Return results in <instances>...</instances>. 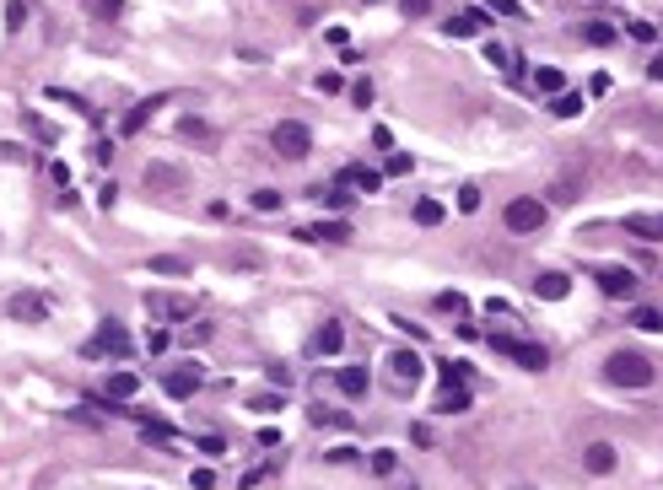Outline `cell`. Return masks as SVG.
I'll return each mask as SVG.
<instances>
[{
  "mask_svg": "<svg viewBox=\"0 0 663 490\" xmlns=\"http://www.w3.org/2000/svg\"><path fill=\"white\" fill-rule=\"evenodd\" d=\"M652 361L642 350H610L604 355V382H615V388H652Z\"/></svg>",
  "mask_w": 663,
  "mask_h": 490,
  "instance_id": "6da1fadb",
  "label": "cell"
},
{
  "mask_svg": "<svg viewBox=\"0 0 663 490\" xmlns=\"http://www.w3.org/2000/svg\"><path fill=\"white\" fill-rule=\"evenodd\" d=\"M545 216H550V205H545L540 194H518V199H507V210H502L507 232H518V237L540 232V226H545Z\"/></svg>",
  "mask_w": 663,
  "mask_h": 490,
  "instance_id": "7a4b0ae2",
  "label": "cell"
},
{
  "mask_svg": "<svg viewBox=\"0 0 663 490\" xmlns=\"http://www.w3.org/2000/svg\"><path fill=\"white\" fill-rule=\"evenodd\" d=\"M270 146L281 151L286 162H302L307 151H313V130H307L302 119H281V124L270 130Z\"/></svg>",
  "mask_w": 663,
  "mask_h": 490,
  "instance_id": "3957f363",
  "label": "cell"
},
{
  "mask_svg": "<svg viewBox=\"0 0 663 490\" xmlns=\"http://www.w3.org/2000/svg\"><path fill=\"white\" fill-rule=\"evenodd\" d=\"M130 350H135V340H130V329H124L119 318H103L98 340L81 345V355H130Z\"/></svg>",
  "mask_w": 663,
  "mask_h": 490,
  "instance_id": "277c9868",
  "label": "cell"
},
{
  "mask_svg": "<svg viewBox=\"0 0 663 490\" xmlns=\"http://www.w3.org/2000/svg\"><path fill=\"white\" fill-rule=\"evenodd\" d=\"M593 281H599V291L615 296V302H631V296H637V275H631L626 264H593Z\"/></svg>",
  "mask_w": 663,
  "mask_h": 490,
  "instance_id": "5b68a950",
  "label": "cell"
},
{
  "mask_svg": "<svg viewBox=\"0 0 663 490\" xmlns=\"http://www.w3.org/2000/svg\"><path fill=\"white\" fill-rule=\"evenodd\" d=\"M6 313H11L16 323H43L49 318V296L43 291H11L6 296Z\"/></svg>",
  "mask_w": 663,
  "mask_h": 490,
  "instance_id": "8992f818",
  "label": "cell"
},
{
  "mask_svg": "<svg viewBox=\"0 0 663 490\" xmlns=\"http://www.w3.org/2000/svg\"><path fill=\"white\" fill-rule=\"evenodd\" d=\"M140 184H146L151 194H184V189H189V172L184 167H168V162H151Z\"/></svg>",
  "mask_w": 663,
  "mask_h": 490,
  "instance_id": "52a82bcc",
  "label": "cell"
},
{
  "mask_svg": "<svg viewBox=\"0 0 663 490\" xmlns=\"http://www.w3.org/2000/svg\"><path fill=\"white\" fill-rule=\"evenodd\" d=\"M200 377H205V372L184 361V367H173L168 377H162V393H168V399H195V393H200Z\"/></svg>",
  "mask_w": 663,
  "mask_h": 490,
  "instance_id": "ba28073f",
  "label": "cell"
},
{
  "mask_svg": "<svg viewBox=\"0 0 663 490\" xmlns=\"http://www.w3.org/2000/svg\"><path fill=\"white\" fill-rule=\"evenodd\" d=\"M389 372L410 388V382H421V377H426V361H421L416 350H394V355H389Z\"/></svg>",
  "mask_w": 663,
  "mask_h": 490,
  "instance_id": "9c48e42d",
  "label": "cell"
},
{
  "mask_svg": "<svg viewBox=\"0 0 663 490\" xmlns=\"http://www.w3.org/2000/svg\"><path fill=\"white\" fill-rule=\"evenodd\" d=\"M615 464H620V453H615L610 442H588L582 447V469L588 474H615Z\"/></svg>",
  "mask_w": 663,
  "mask_h": 490,
  "instance_id": "30bf717a",
  "label": "cell"
},
{
  "mask_svg": "<svg viewBox=\"0 0 663 490\" xmlns=\"http://www.w3.org/2000/svg\"><path fill=\"white\" fill-rule=\"evenodd\" d=\"M302 243H351V226L345 221H319V226H297Z\"/></svg>",
  "mask_w": 663,
  "mask_h": 490,
  "instance_id": "8fae6325",
  "label": "cell"
},
{
  "mask_svg": "<svg viewBox=\"0 0 663 490\" xmlns=\"http://www.w3.org/2000/svg\"><path fill=\"white\" fill-rule=\"evenodd\" d=\"M307 350H313V355H340L345 350V329H340V323H319V329H313V345H307Z\"/></svg>",
  "mask_w": 663,
  "mask_h": 490,
  "instance_id": "7c38bea8",
  "label": "cell"
},
{
  "mask_svg": "<svg viewBox=\"0 0 663 490\" xmlns=\"http://www.w3.org/2000/svg\"><path fill=\"white\" fill-rule=\"evenodd\" d=\"M631 237H647V243H663V210H642V216H626Z\"/></svg>",
  "mask_w": 663,
  "mask_h": 490,
  "instance_id": "4fadbf2b",
  "label": "cell"
},
{
  "mask_svg": "<svg viewBox=\"0 0 663 490\" xmlns=\"http://www.w3.org/2000/svg\"><path fill=\"white\" fill-rule=\"evenodd\" d=\"M566 291H572V275L566 270H545L540 281H534V296H540V302H561Z\"/></svg>",
  "mask_w": 663,
  "mask_h": 490,
  "instance_id": "5bb4252c",
  "label": "cell"
},
{
  "mask_svg": "<svg viewBox=\"0 0 663 490\" xmlns=\"http://www.w3.org/2000/svg\"><path fill=\"white\" fill-rule=\"evenodd\" d=\"M340 189H361V194H378V189H383V172H378V167H345V172H340Z\"/></svg>",
  "mask_w": 663,
  "mask_h": 490,
  "instance_id": "9a60e30c",
  "label": "cell"
},
{
  "mask_svg": "<svg viewBox=\"0 0 663 490\" xmlns=\"http://www.w3.org/2000/svg\"><path fill=\"white\" fill-rule=\"evenodd\" d=\"M485 22H491L485 11H458V16H448V22H442V33H453V38H475Z\"/></svg>",
  "mask_w": 663,
  "mask_h": 490,
  "instance_id": "2e32d148",
  "label": "cell"
},
{
  "mask_svg": "<svg viewBox=\"0 0 663 490\" xmlns=\"http://www.w3.org/2000/svg\"><path fill=\"white\" fill-rule=\"evenodd\" d=\"M513 361H518V367H528V372H545V367H550V350H545V345H534V340H518Z\"/></svg>",
  "mask_w": 663,
  "mask_h": 490,
  "instance_id": "e0dca14e",
  "label": "cell"
},
{
  "mask_svg": "<svg viewBox=\"0 0 663 490\" xmlns=\"http://www.w3.org/2000/svg\"><path fill=\"white\" fill-rule=\"evenodd\" d=\"M534 92H540V98L566 92V71H561V65H540V71H534Z\"/></svg>",
  "mask_w": 663,
  "mask_h": 490,
  "instance_id": "ac0fdd59",
  "label": "cell"
},
{
  "mask_svg": "<svg viewBox=\"0 0 663 490\" xmlns=\"http://www.w3.org/2000/svg\"><path fill=\"white\" fill-rule=\"evenodd\" d=\"M103 388H108V399H113V405H124V399H135L140 377H135V372H113V377L103 382Z\"/></svg>",
  "mask_w": 663,
  "mask_h": 490,
  "instance_id": "d6986e66",
  "label": "cell"
},
{
  "mask_svg": "<svg viewBox=\"0 0 663 490\" xmlns=\"http://www.w3.org/2000/svg\"><path fill=\"white\" fill-rule=\"evenodd\" d=\"M334 388H340L345 399H361V393H367V372H361V367H345V372H334Z\"/></svg>",
  "mask_w": 663,
  "mask_h": 490,
  "instance_id": "ffe728a7",
  "label": "cell"
},
{
  "mask_svg": "<svg viewBox=\"0 0 663 490\" xmlns=\"http://www.w3.org/2000/svg\"><path fill=\"white\" fill-rule=\"evenodd\" d=\"M162 103H168V98H146V103H135V108L124 113V124H119V130H124V135H135V130H140V124H146L151 113L162 108Z\"/></svg>",
  "mask_w": 663,
  "mask_h": 490,
  "instance_id": "44dd1931",
  "label": "cell"
},
{
  "mask_svg": "<svg viewBox=\"0 0 663 490\" xmlns=\"http://www.w3.org/2000/svg\"><path fill=\"white\" fill-rule=\"evenodd\" d=\"M151 313H162V318H189L195 302H189V296H151Z\"/></svg>",
  "mask_w": 663,
  "mask_h": 490,
  "instance_id": "7402d4cb",
  "label": "cell"
},
{
  "mask_svg": "<svg viewBox=\"0 0 663 490\" xmlns=\"http://www.w3.org/2000/svg\"><path fill=\"white\" fill-rule=\"evenodd\" d=\"M577 33H582V43H593V49H610V43H615V38H620V33H615V27H610V22H582V27H577Z\"/></svg>",
  "mask_w": 663,
  "mask_h": 490,
  "instance_id": "603a6c76",
  "label": "cell"
},
{
  "mask_svg": "<svg viewBox=\"0 0 663 490\" xmlns=\"http://www.w3.org/2000/svg\"><path fill=\"white\" fill-rule=\"evenodd\" d=\"M151 275H189V259L184 254H157L151 259Z\"/></svg>",
  "mask_w": 663,
  "mask_h": 490,
  "instance_id": "cb8c5ba5",
  "label": "cell"
},
{
  "mask_svg": "<svg viewBox=\"0 0 663 490\" xmlns=\"http://www.w3.org/2000/svg\"><path fill=\"white\" fill-rule=\"evenodd\" d=\"M410 216H416V226H442V205H437V199H416Z\"/></svg>",
  "mask_w": 663,
  "mask_h": 490,
  "instance_id": "d4e9b609",
  "label": "cell"
},
{
  "mask_svg": "<svg viewBox=\"0 0 663 490\" xmlns=\"http://www.w3.org/2000/svg\"><path fill=\"white\" fill-rule=\"evenodd\" d=\"M550 113H555V119H572V113H582V98H577V92H555Z\"/></svg>",
  "mask_w": 663,
  "mask_h": 490,
  "instance_id": "484cf974",
  "label": "cell"
},
{
  "mask_svg": "<svg viewBox=\"0 0 663 490\" xmlns=\"http://www.w3.org/2000/svg\"><path fill=\"white\" fill-rule=\"evenodd\" d=\"M22 124H27V135H33V140L54 146V124H49V119H38V113H22Z\"/></svg>",
  "mask_w": 663,
  "mask_h": 490,
  "instance_id": "4316f807",
  "label": "cell"
},
{
  "mask_svg": "<svg viewBox=\"0 0 663 490\" xmlns=\"http://www.w3.org/2000/svg\"><path fill=\"white\" fill-rule=\"evenodd\" d=\"M631 323H637V329H647V334H658V329H663V313H658V307H631Z\"/></svg>",
  "mask_w": 663,
  "mask_h": 490,
  "instance_id": "83f0119b",
  "label": "cell"
},
{
  "mask_svg": "<svg viewBox=\"0 0 663 490\" xmlns=\"http://www.w3.org/2000/svg\"><path fill=\"white\" fill-rule=\"evenodd\" d=\"M437 410H442V415H458V410H469V388H448Z\"/></svg>",
  "mask_w": 663,
  "mask_h": 490,
  "instance_id": "f1b7e54d",
  "label": "cell"
},
{
  "mask_svg": "<svg viewBox=\"0 0 663 490\" xmlns=\"http://www.w3.org/2000/svg\"><path fill=\"white\" fill-rule=\"evenodd\" d=\"M410 167H416V157H405V151H394V157L383 162V178H405Z\"/></svg>",
  "mask_w": 663,
  "mask_h": 490,
  "instance_id": "f546056e",
  "label": "cell"
},
{
  "mask_svg": "<svg viewBox=\"0 0 663 490\" xmlns=\"http://www.w3.org/2000/svg\"><path fill=\"white\" fill-rule=\"evenodd\" d=\"M469 377H475V372H469V367H458V361H448V367H442V388H464Z\"/></svg>",
  "mask_w": 663,
  "mask_h": 490,
  "instance_id": "4dcf8cb0",
  "label": "cell"
},
{
  "mask_svg": "<svg viewBox=\"0 0 663 490\" xmlns=\"http://www.w3.org/2000/svg\"><path fill=\"white\" fill-rule=\"evenodd\" d=\"M86 11L98 16V22H113V16H119L124 6H119V0H86Z\"/></svg>",
  "mask_w": 663,
  "mask_h": 490,
  "instance_id": "1f68e13d",
  "label": "cell"
},
{
  "mask_svg": "<svg viewBox=\"0 0 663 490\" xmlns=\"http://www.w3.org/2000/svg\"><path fill=\"white\" fill-rule=\"evenodd\" d=\"M248 205H254V210H264V216H270V210H281V205H286V199H281V194H275V189H259V194H254V199H248Z\"/></svg>",
  "mask_w": 663,
  "mask_h": 490,
  "instance_id": "d6a6232c",
  "label": "cell"
},
{
  "mask_svg": "<svg viewBox=\"0 0 663 490\" xmlns=\"http://www.w3.org/2000/svg\"><path fill=\"white\" fill-rule=\"evenodd\" d=\"M178 135H189V140H210V124H205V119H178Z\"/></svg>",
  "mask_w": 663,
  "mask_h": 490,
  "instance_id": "836d02e7",
  "label": "cell"
},
{
  "mask_svg": "<svg viewBox=\"0 0 663 490\" xmlns=\"http://www.w3.org/2000/svg\"><path fill=\"white\" fill-rule=\"evenodd\" d=\"M367 464H372V474H394V464H399V458H394L389 447H378V453H372Z\"/></svg>",
  "mask_w": 663,
  "mask_h": 490,
  "instance_id": "e575fe53",
  "label": "cell"
},
{
  "mask_svg": "<svg viewBox=\"0 0 663 490\" xmlns=\"http://www.w3.org/2000/svg\"><path fill=\"white\" fill-rule=\"evenodd\" d=\"M485 340H491L496 355H513V350H518V334H502V329H496V334H485Z\"/></svg>",
  "mask_w": 663,
  "mask_h": 490,
  "instance_id": "d590c367",
  "label": "cell"
},
{
  "mask_svg": "<svg viewBox=\"0 0 663 490\" xmlns=\"http://www.w3.org/2000/svg\"><path fill=\"white\" fill-rule=\"evenodd\" d=\"M458 210H464V216H475V210H480V189H475V184L458 189Z\"/></svg>",
  "mask_w": 663,
  "mask_h": 490,
  "instance_id": "8d00e7d4",
  "label": "cell"
},
{
  "mask_svg": "<svg viewBox=\"0 0 663 490\" xmlns=\"http://www.w3.org/2000/svg\"><path fill=\"white\" fill-rule=\"evenodd\" d=\"M437 307H442V313H458V318H464V307H469V302H464L458 291H442V296H437Z\"/></svg>",
  "mask_w": 663,
  "mask_h": 490,
  "instance_id": "74e56055",
  "label": "cell"
},
{
  "mask_svg": "<svg viewBox=\"0 0 663 490\" xmlns=\"http://www.w3.org/2000/svg\"><path fill=\"white\" fill-rule=\"evenodd\" d=\"M626 33L637 38V43H658V27H652V22H631Z\"/></svg>",
  "mask_w": 663,
  "mask_h": 490,
  "instance_id": "f35d334b",
  "label": "cell"
},
{
  "mask_svg": "<svg viewBox=\"0 0 663 490\" xmlns=\"http://www.w3.org/2000/svg\"><path fill=\"white\" fill-rule=\"evenodd\" d=\"M178 340H184V345H205V340H210V323H189Z\"/></svg>",
  "mask_w": 663,
  "mask_h": 490,
  "instance_id": "ab89813d",
  "label": "cell"
},
{
  "mask_svg": "<svg viewBox=\"0 0 663 490\" xmlns=\"http://www.w3.org/2000/svg\"><path fill=\"white\" fill-rule=\"evenodd\" d=\"M319 92H329V98H334V92H345V75L340 71H324L319 75Z\"/></svg>",
  "mask_w": 663,
  "mask_h": 490,
  "instance_id": "60d3db41",
  "label": "cell"
},
{
  "mask_svg": "<svg viewBox=\"0 0 663 490\" xmlns=\"http://www.w3.org/2000/svg\"><path fill=\"white\" fill-rule=\"evenodd\" d=\"M485 11H496V16H523V6H518V0H485Z\"/></svg>",
  "mask_w": 663,
  "mask_h": 490,
  "instance_id": "b9f144b4",
  "label": "cell"
},
{
  "mask_svg": "<svg viewBox=\"0 0 663 490\" xmlns=\"http://www.w3.org/2000/svg\"><path fill=\"white\" fill-rule=\"evenodd\" d=\"M351 103H356V108H372V81H356V86H351Z\"/></svg>",
  "mask_w": 663,
  "mask_h": 490,
  "instance_id": "7bdbcfd3",
  "label": "cell"
},
{
  "mask_svg": "<svg viewBox=\"0 0 663 490\" xmlns=\"http://www.w3.org/2000/svg\"><path fill=\"white\" fill-rule=\"evenodd\" d=\"M168 345H173V334H168V329H151V340H146V350H151V355H162Z\"/></svg>",
  "mask_w": 663,
  "mask_h": 490,
  "instance_id": "ee69618b",
  "label": "cell"
},
{
  "mask_svg": "<svg viewBox=\"0 0 663 490\" xmlns=\"http://www.w3.org/2000/svg\"><path fill=\"white\" fill-rule=\"evenodd\" d=\"M248 410H281V393H254V399H248Z\"/></svg>",
  "mask_w": 663,
  "mask_h": 490,
  "instance_id": "f6af8a7d",
  "label": "cell"
},
{
  "mask_svg": "<svg viewBox=\"0 0 663 490\" xmlns=\"http://www.w3.org/2000/svg\"><path fill=\"white\" fill-rule=\"evenodd\" d=\"M189 485H195V490H210V485H216V469H195V474H189Z\"/></svg>",
  "mask_w": 663,
  "mask_h": 490,
  "instance_id": "bcb514c9",
  "label": "cell"
},
{
  "mask_svg": "<svg viewBox=\"0 0 663 490\" xmlns=\"http://www.w3.org/2000/svg\"><path fill=\"white\" fill-rule=\"evenodd\" d=\"M399 11H405V16H426L431 0H399Z\"/></svg>",
  "mask_w": 663,
  "mask_h": 490,
  "instance_id": "7dc6e473",
  "label": "cell"
},
{
  "mask_svg": "<svg viewBox=\"0 0 663 490\" xmlns=\"http://www.w3.org/2000/svg\"><path fill=\"white\" fill-rule=\"evenodd\" d=\"M49 178H54L60 189H71V167H65V162H49Z\"/></svg>",
  "mask_w": 663,
  "mask_h": 490,
  "instance_id": "c3c4849f",
  "label": "cell"
},
{
  "mask_svg": "<svg viewBox=\"0 0 663 490\" xmlns=\"http://www.w3.org/2000/svg\"><path fill=\"white\" fill-rule=\"evenodd\" d=\"M485 60H491V65H513V54H507L502 43H485Z\"/></svg>",
  "mask_w": 663,
  "mask_h": 490,
  "instance_id": "681fc988",
  "label": "cell"
},
{
  "mask_svg": "<svg viewBox=\"0 0 663 490\" xmlns=\"http://www.w3.org/2000/svg\"><path fill=\"white\" fill-rule=\"evenodd\" d=\"M329 210H351V189H334V194H329Z\"/></svg>",
  "mask_w": 663,
  "mask_h": 490,
  "instance_id": "f907efd6",
  "label": "cell"
},
{
  "mask_svg": "<svg viewBox=\"0 0 663 490\" xmlns=\"http://www.w3.org/2000/svg\"><path fill=\"white\" fill-rule=\"evenodd\" d=\"M647 75H652V81H663V54H658V60L647 65Z\"/></svg>",
  "mask_w": 663,
  "mask_h": 490,
  "instance_id": "816d5d0a",
  "label": "cell"
},
{
  "mask_svg": "<svg viewBox=\"0 0 663 490\" xmlns=\"http://www.w3.org/2000/svg\"><path fill=\"white\" fill-rule=\"evenodd\" d=\"M518 490H534V485H518Z\"/></svg>",
  "mask_w": 663,
  "mask_h": 490,
  "instance_id": "f5cc1de1",
  "label": "cell"
}]
</instances>
